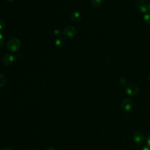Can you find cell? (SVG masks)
Masks as SVG:
<instances>
[{
  "label": "cell",
  "instance_id": "8fae6325",
  "mask_svg": "<svg viewBox=\"0 0 150 150\" xmlns=\"http://www.w3.org/2000/svg\"><path fill=\"white\" fill-rule=\"evenodd\" d=\"M6 83V79L5 76L3 75L0 74V87L4 86Z\"/></svg>",
  "mask_w": 150,
  "mask_h": 150
},
{
  "label": "cell",
  "instance_id": "4fadbf2b",
  "mask_svg": "<svg viewBox=\"0 0 150 150\" xmlns=\"http://www.w3.org/2000/svg\"><path fill=\"white\" fill-rule=\"evenodd\" d=\"M5 27V21L3 20H0V31L4 30Z\"/></svg>",
  "mask_w": 150,
  "mask_h": 150
},
{
  "label": "cell",
  "instance_id": "ffe728a7",
  "mask_svg": "<svg viewBox=\"0 0 150 150\" xmlns=\"http://www.w3.org/2000/svg\"><path fill=\"white\" fill-rule=\"evenodd\" d=\"M149 11H150V4H149Z\"/></svg>",
  "mask_w": 150,
  "mask_h": 150
},
{
  "label": "cell",
  "instance_id": "277c9868",
  "mask_svg": "<svg viewBox=\"0 0 150 150\" xmlns=\"http://www.w3.org/2000/svg\"><path fill=\"white\" fill-rule=\"evenodd\" d=\"M133 107V102L130 98H125L122 100L121 107L125 112L130 111Z\"/></svg>",
  "mask_w": 150,
  "mask_h": 150
},
{
  "label": "cell",
  "instance_id": "ac0fdd59",
  "mask_svg": "<svg viewBox=\"0 0 150 150\" xmlns=\"http://www.w3.org/2000/svg\"><path fill=\"white\" fill-rule=\"evenodd\" d=\"M1 150H12V149L11 148H4Z\"/></svg>",
  "mask_w": 150,
  "mask_h": 150
},
{
  "label": "cell",
  "instance_id": "44dd1931",
  "mask_svg": "<svg viewBox=\"0 0 150 150\" xmlns=\"http://www.w3.org/2000/svg\"><path fill=\"white\" fill-rule=\"evenodd\" d=\"M149 80H150V76H149Z\"/></svg>",
  "mask_w": 150,
  "mask_h": 150
},
{
  "label": "cell",
  "instance_id": "2e32d148",
  "mask_svg": "<svg viewBox=\"0 0 150 150\" xmlns=\"http://www.w3.org/2000/svg\"><path fill=\"white\" fill-rule=\"evenodd\" d=\"M142 150H150V148L148 145H146L143 148Z\"/></svg>",
  "mask_w": 150,
  "mask_h": 150
},
{
  "label": "cell",
  "instance_id": "d6986e66",
  "mask_svg": "<svg viewBox=\"0 0 150 150\" xmlns=\"http://www.w3.org/2000/svg\"><path fill=\"white\" fill-rule=\"evenodd\" d=\"M7 1H8L10 2V1H12V0H7Z\"/></svg>",
  "mask_w": 150,
  "mask_h": 150
},
{
  "label": "cell",
  "instance_id": "ba28073f",
  "mask_svg": "<svg viewBox=\"0 0 150 150\" xmlns=\"http://www.w3.org/2000/svg\"><path fill=\"white\" fill-rule=\"evenodd\" d=\"M80 14L76 11H74L73 12L71 13V19L72 20V21H73L75 22H79L80 20Z\"/></svg>",
  "mask_w": 150,
  "mask_h": 150
},
{
  "label": "cell",
  "instance_id": "5bb4252c",
  "mask_svg": "<svg viewBox=\"0 0 150 150\" xmlns=\"http://www.w3.org/2000/svg\"><path fill=\"white\" fill-rule=\"evenodd\" d=\"M4 43V37L3 35L0 34V47H1L2 45H3Z\"/></svg>",
  "mask_w": 150,
  "mask_h": 150
},
{
  "label": "cell",
  "instance_id": "7c38bea8",
  "mask_svg": "<svg viewBox=\"0 0 150 150\" xmlns=\"http://www.w3.org/2000/svg\"><path fill=\"white\" fill-rule=\"evenodd\" d=\"M144 20L147 24H150V12L146 13L144 16Z\"/></svg>",
  "mask_w": 150,
  "mask_h": 150
},
{
  "label": "cell",
  "instance_id": "6da1fadb",
  "mask_svg": "<svg viewBox=\"0 0 150 150\" xmlns=\"http://www.w3.org/2000/svg\"><path fill=\"white\" fill-rule=\"evenodd\" d=\"M21 45V41L18 38H12L8 40L7 48L10 52H15L20 48Z\"/></svg>",
  "mask_w": 150,
  "mask_h": 150
},
{
  "label": "cell",
  "instance_id": "52a82bcc",
  "mask_svg": "<svg viewBox=\"0 0 150 150\" xmlns=\"http://www.w3.org/2000/svg\"><path fill=\"white\" fill-rule=\"evenodd\" d=\"M13 61H14V58H13V55L9 53L6 54L3 58V62L6 65H11L13 63Z\"/></svg>",
  "mask_w": 150,
  "mask_h": 150
},
{
  "label": "cell",
  "instance_id": "9a60e30c",
  "mask_svg": "<svg viewBox=\"0 0 150 150\" xmlns=\"http://www.w3.org/2000/svg\"><path fill=\"white\" fill-rule=\"evenodd\" d=\"M147 145H148L150 148V134L148 135L147 138Z\"/></svg>",
  "mask_w": 150,
  "mask_h": 150
},
{
  "label": "cell",
  "instance_id": "5b68a950",
  "mask_svg": "<svg viewBox=\"0 0 150 150\" xmlns=\"http://www.w3.org/2000/svg\"><path fill=\"white\" fill-rule=\"evenodd\" d=\"M76 34V30L73 26H67L63 31V36L66 38H72Z\"/></svg>",
  "mask_w": 150,
  "mask_h": 150
},
{
  "label": "cell",
  "instance_id": "7a4b0ae2",
  "mask_svg": "<svg viewBox=\"0 0 150 150\" xmlns=\"http://www.w3.org/2000/svg\"><path fill=\"white\" fill-rule=\"evenodd\" d=\"M135 7L142 13H147L149 11V4L145 0H137L135 3Z\"/></svg>",
  "mask_w": 150,
  "mask_h": 150
},
{
  "label": "cell",
  "instance_id": "9c48e42d",
  "mask_svg": "<svg viewBox=\"0 0 150 150\" xmlns=\"http://www.w3.org/2000/svg\"><path fill=\"white\" fill-rule=\"evenodd\" d=\"M103 3V0H91V4L95 8H99Z\"/></svg>",
  "mask_w": 150,
  "mask_h": 150
},
{
  "label": "cell",
  "instance_id": "e0dca14e",
  "mask_svg": "<svg viewBox=\"0 0 150 150\" xmlns=\"http://www.w3.org/2000/svg\"><path fill=\"white\" fill-rule=\"evenodd\" d=\"M46 150H55V149H54V148L53 147H49L46 149Z\"/></svg>",
  "mask_w": 150,
  "mask_h": 150
},
{
  "label": "cell",
  "instance_id": "3957f363",
  "mask_svg": "<svg viewBox=\"0 0 150 150\" xmlns=\"http://www.w3.org/2000/svg\"><path fill=\"white\" fill-rule=\"evenodd\" d=\"M133 139L136 145H140L144 142L145 137L141 131H136L133 134Z\"/></svg>",
  "mask_w": 150,
  "mask_h": 150
},
{
  "label": "cell",
  "instance_id": "30bf717a",
  "mask_svg": "<svg viewBox=\"0 0 150 150\" xmlns=\"http://www.w3.org/2000/svg\"><path fill=\"white\" fill-rule=\"evenodd\" d=\"M55 44L57 46H58L59 48H62L65 45V40L62 38H58L55 40Z\"/></svg>",
  "mask_w": 150,
  "mask_h": 150
},
{
  "label": "cell",
  "instance_id": "8992f818",
  "mask_svg": "<svg viewBox=\"0 0 150 150\" xmlns=\"http://www.w3.org/2000/svg\"><path fill=\"white\" fill-rule=\"evenodd\" d=\"M139 89L135 85H130L126 88V93L130 96H135L139 93Z\"/></svg>",
  "mask_w": 150,
  "mask_h": 150
}]
</instances>
